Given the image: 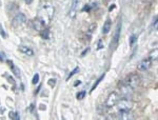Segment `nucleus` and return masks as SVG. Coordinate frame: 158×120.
Wrapping results in <instances>:
<instances>
[{"instance_id":"27","label":"nucleus","mask_w":158,"mask_h":120,"mask_svg":"<svg viewBox=\"0 0 158 120\" xmlns=\"http://www.w3.org/2000/svg\"><path fill=\"white\" fill-rule=\"evenodd\" d=\"M89 50H90V49H89V47H88V49H86V51H84V52L82 53V56H83V55H86V53H88V52H89Z\"/></svg>"},{"instance_id":"24","label":"nucleus","mask_w":158,"mask_h":120,"mask_svg":"<svg viewBox=\"0 0 158 120\" xmlns=\"http://www.w3.org/2000/svg\"><path fill=\"white\" fill-rule=\"evenodd\" d=\"M103 45H102V40H99V45H98V50L99 49H101Z\"/></svg>"},{"instance_id":"13","label":"nucleus","mask_w":158,"mask_h":120,"mask_svg":"<svg viewBox=\"0 0 158 120\" xmlns=\"http://www.w3.org/2000/svg\"><path fill=\"white\" fill-rule=\"evenodd\" d=\"M104 76H105V74H102V75H101V76H100L99 78H98V79H97V81L95 82V83H94V85H93V87H92V89H91V92H90V93H92V92H94V90H95V89H96V87H98V84H99L100 82H101V80H102L103 78H104Z\"/></svg>"},{"instance_id":"20","label":"nucleus","mask_w":158,"mask_h":120,"mask_svg":"<svg viewBox=\"0 0 158 120\" xmlns=\"http://www.w3.org/2000/svg\"><path fill=\"white\" fill-rule=\"evenodd\" d=\"M0 35L2 36L3 38H6V32H4V30H3V27L1 24H0Z\"/></svg>"},{"instance_id":"5","label":"nucleus","mask_w":158,"mask_h":120,"mask_svg":"<svg viewBox=\"0 0 158 120\" xmlns=\"http://www.w3.org/2000/svg\"><path fill=\"white\" fill-rule=\"evenodd\" d=\"M25 20H26V17H25L24 14L18 13L16 16L13 18V20H12V24H13L14 27H19V25L23 24L25 22Z\"/></svg>"},{"instance_id":"1","label":"nucleus","mask_w":158,"mask_h":120,"mask_svg":"<svg viewBox=\"0 0 158 120\" xmlns=\"http://www.w3.org/2000/svg\"><path fill=\"white\" fill-rule=\"evenodd\" d=\"M139 84H140V78H139L138 75L137 74H130L125 79V81L122 82L120 90L123 94L132 93L136 87H138Z\"/></svg>"},{"instance_id":"4","label":"nucleus","mask_w":158,"mask_h":120,"mask_svg":"<svg viewBox=\"0 0 158 120\" xmlns=\"http://www.w3.org/2000/svg\"><path fill=\"white\" fill-rule=\"evenodd\" d=\"M152 63H153V61L149 57L145 58V59H142L141 61L137 64V70H138V71H141V72L147 71V70H149V68H151Z\"/></svg>"},{"instance_id":"6","label":"nucleus","mask_w":158,"mask_h":120,"mask_svg":"<svg viewBox=\"0 0 158 120\" xmlns=\"http://www.w3.org/2000/svg\"><path fill=\"white\" fill-rule=\"evenodd\" d=\"M47 27V23L43 19H41L40 17H37L33 20V27L38 32H41L42 30H45Z\"/></svg>"},{"instance_id":"18","label":"nucleus","mask_w":158,"mask_h":120,"mask_svg":"<svg viewBox=\"0 0 158 120\" xmlns=\"http://www.w3.org/2000/svg\"><path fill=\"white\" fill-rule=\"evenodd\" d=\"M136 41H137V36H136V35L131 36V38H130V45H131V47H133L134 43H135Z\"/></svg>"},{"instance_id":"8","label":"nucleus","mask_w":158,"mask_h":120,"mask_svg":"<svg viewBox=\"0 0 158 120\" xmlns=\"http://www.w3.org/2000/svg\"><path fill=\"white\" fill-rule=\"evenodd\" d=\"M77 6H78V0H73L72 6H71V10H70L69 12V16L71 17V18H74V17H75Z\"/></svg>"},{"instance_id":"14","label":"nucleus","mask_w":158,"mask_h":120,"mask_svg":"<svg viewBox=\"0 0 158 120\" xmlns=\"http://www.w3.org/2000/svg\"><path fill=\"white\" fill-rule=\"evenodd\" d=\"M10 118H12V119H15V120L20 119L19 113H18V112H11V113H10Z\"/></svg>"},{"instance_id":"29","label":"nucleus","mask_w":158,"mask_h":120,"mask_svg":"<svg viewBox=\"0 0 158 120\" xmlns=\"http://www.w3.org/2000/svg\"><path fill=\"white\" fill-rule=\"evenodd\" d=\"M114 8H115V6H112L111 8H110V11H112V10H114Z\"/></svg>"},{"instance_id":"22","label":"nucleus","mask_w":158,"mask_h":120,"mask_svg":"<svg viewBox=\"0 0 158 120\" xmlns=\"http://www.w3.org/2000/svg\"><path fill=\"white\" fill-rule=\"evenodd\" d=\"M90 10H91V6H86L82 8V11H90Z\"/></svg>"},{"instance_id":"11","label":"nucleus","mask_w":158,"mask_h":120,"mask_svg":"<svg viewBox=\"0 0 158 120\" xmlns=\"http://www.w3.org/2000/svg\"><path fill=\"white\" fill-rule=\"evenodd\" d=\"M120 31H121V22L119 23V25L117 27L116 33H115V37H114V42H115V45L118 43L119 41V36H120Z\"/></svg>"},{"instance_id":"12","label":"nucleus","mask_w":158,"mask_h":120,"mask_svg":"<svg viewBox=\"0 0 158 120\" xmlns=\"http://www.w3.org/2000/svg\"><path fill=\"white\" fill-rule=\"evenodd\" d=\"M8 64H10V68H12V71H13V73H14V75L16 77H20V71H19V68H16V66H14V63L12 62V61H8Z\"/></svg>"},{"instance_id":"2","label":"nucleus","mask_w":158,"mask_h":120,"mask_svg":"<svg viewBox=\"0 0 158 120\" xmlns=\"http://www.w3.org/2000/svg\"><path fill=\"white\" fill-rule=\"evenodd\" d=\"M120 99V94L118 92H112L109 97L105 100V107H113L116 105V103Z\"/></svg>"},{"instance_id":"19","label":"nucleus","mask_w":158,"mask_h":120,"mask_svg":"<svg viewBox=\"0 0 158 120\" xmlns=\"http://www.w3.org/2000/svg\"><path fill=\"white\" fill-rule=\"evenodd\" d=\"M41 36L43 37V38H45V39L49 38V30H47V29L42 30L41 31Z\"/></svg>"},{"instance_id":"15","label":"nucleus","mask_w":158,"mask_h":120,"mask_svg":"<svg viewBox=\"0 0 158 120\" xmlns=\"http://www.w3.org/2000/svg\"><path fill=\"white\" fill-rule=\"evenodd\" d=\"M77 72H79V68H78V66H76V68H74V70H73V71L69 74V76H68L67 80H70V78H72V77L74 76V75H75V74L77 73Z\"/></svg>"},{"instance_id":"25","label":"nucleus","mask_w":158,"mask_h":120,"mask_svg":"<svg viewBox=\"0 0 158 120\" xmlns=\"http://www.w3.org/2000/svg\"><path fill=\"white\" fill-rule=\"evenodd\" d=\"M3 60H4V55L0 54V61H3Z\"/></svg>"},{"instance_id":"21","label":"nucleus","mask_w":158,"mask_h":120,"mask_svg":"<svg viewBox=\"0 0 158 120\" xmlns=\"http://www.w3.org/2000/svg\"><path fill=\"white\" fill-rule=\"evenodd\" d=\"M55 84H56V79H50V80H49V85H50V87H55Z\"/></svg>"},{"instance_id":"17","label":"nucleus","mask_w":158,"mask_h":120,"mask_svg":"<svg viewBox=\"0 0 158 120\" xmlns=\"http://www.w3.org/2000/svg\"><path fill=\"white\" fill-rule=\"evenodd\" d=\"M39 79H40V77H39V74L36 73L35 75H34L33 79H32V83H33V84H37V83L39 82Z\"/></svg>"},{"instance_id":"3","label":"nucleus","mask_w":158,"mask_h":120,"mask_svg":"<svg viewBox=\"0 0 158 120\" xmlns=\"http://www.w3.org/2000/svg\"><path fill=\"white\" fill-rule=\"evenodd\" d=\"M133 105H134L133 101L129 100V99H122V100L119 99V101L116 103L118 112H120V111H131Z\"/></svg>"},{"instance_id":"10","label":"nucleus","mask_w":158,"mask_h":120,"mask_svg":"<svg viewBox=\"0 0 158 120\" xmlns=\"http://www.w3.org/2000/svg\"><path fill=\"white\" fill-rule=\"evenodd\" d=\"M111 24L112 22L110 19H106L104 22V24H103V27H102V33L103 34H108L109 32H110V30H111Z\"/></svg>"},{"instance_id":"9","label":"nucleus","mask_w":158,"mask_h":120,"mask_svg":"<svg viewBox=\"0 0 158 120\" xmlns=\"http://www.w3.org/2000/svg\"><path fill=\"white\" fill-rule=\"evenodd\" d=\"M18 50H19L21 53H23V54L28 55V56H33L34 55L33 50L30 49V47H25V45H20V47H18Z\"/></svg>"},{"instance_id":"26","label":"nucleus","mask_w":158,"mask_h":120,"mask_svg":"<svg viewBox=\"0 0 158 120\" xmlns=\"http://www.w3.org/2000/svg\"><path fill=\"white\" fill-rule=\"evenodd\" d=\"M81 83V81H79V80H78V81H76L75 82V84H74V87H77V85H79Z\"/></svg>"},{"instance_id":"7","label":"nucleus","mask_w":158,"mask_h":120,"mask_svg":"<svg viewBox=\"0 0 158 120\" xmlns=\"http://www.w3.org/2000/svg\"><path fill=\"white\" fill-rule=\"evenodd\" d=\"M118 119H134V115L131 113V111H120V112H118Z\"/></svg>"},{"instance_id":"28","label":"nucleus","mask_w":158,"mask_h":120,"mask_svg":"<svg viewBox=\"0 0 158 120\" xmlns=\"http://www.w3.org/2000/svg\"><path fill=\"white\" fill-rule=\"evenodd\" d=\"M25 3H31V2H33V0H24Z\"/></svg>"},{"instance_id":"16","label":"nucleus","mask_w":158,"mask_h":120,"mask_svg":"<svg viewBox=\"0 0 158 120\" xmlns=\"http://www.w3.org/2000/svg\"><path fill=\"white\" fill-rule=\"evenodd\" d=\"M86 92H84V91H81V92H79V93L77 94V96H76V97H77L78 100H82V99L86 97Z\"/></svg>"},{"instance_id":"23","label":"nucleus","mask_w":158,"mask_h":120,"mask_svg":"<svg viewBox=\"0 0 158 120\" xmlns=\"http://www.w3.org/2000/svg\"><path fill=\"white\" fill-rule=\"evenodd\" d=\"M153 27H154L155 30H157V18H155V22H154V25H153Z\"/></svg>"}]
</instances>
